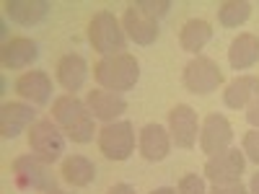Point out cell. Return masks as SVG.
Returning a JSON list of instances; mask_svg holds the SVG:
<instances>
[{"label": "cell", "mask_w": 259, "mask_h": 194, "mask_svg": "<svg viewBox=\"0 0 259 194\" xmlns=\"http://www.w3.org/2000/svg\"><path fill=\"white\" fill-rule=\"evenodd\" d=\"M52 119L62 127V132L68 135L73 142H91L94 140V114L89 112L80 99H75L73 93H65L60 99H55L52 104Z\"/></svg>", "instance_id": "6da1fadb"}, {"label": "cell", "mask_w": 259, "mask_h": 194, "mask_svg": "<svg viewBox=\"0 0 259 194\" xmlns=\"http://www.w3.org/2000/svg\"><path fill=\"white\" fill-rule=\"evenodd\" d=\"M94 75L99 80V85L104 91H112V93H124L130 88H135V83L140 78V65L133 55H109L96 62Z\"/></svg>", "instance_id": "7a4b0ae2"}, {"label": "cell", "mask_w": 259, "mask_h": 194, "mask_svg": "<svg viewBox=\"0 0 259 194\" xmlns=\"http://www.w3.org/2000/svg\"><path fill=\"white\" fill-rule=\"evenodd\" d=\"M89 41L96 52H101L104 57L109 55H122L124 50V31L119 29V21L114 18V13L109 11H99L91 24H89Z\"/></svg>", "instance_id": "3957f363"}, {"label": "cell", "mask_w": 259, "mask_h": 194, "mask_svg": "<svg viewBox=\"0 0 259 194\" xmlns=\"http://www.w3.org/2000/svg\"><path fill=\"white\" fill-rule=\"evenodd\" d=\"M29 148L41 163H55L65 153V135L57 124H52V119H39L29 129Z\"/></svg>", "instance_id": "277c9868"}, {"label": "cell", "mask_w": 259, "mask_h": 194, "mask_svg": "<svg viewBox=\"0 0 259 194\" xmlns=\"http://www.w3.org/2000/svg\"><path fill=\"white\" fill-rule=\"evenodd\" d=\"M99 150L109 161H127L135 150V129L130 122H109L99 129Z\"/></svg>", "instance_id": "5b68a950"}, {"label": "cell", "mask_w": 259, "mask_h": 194, "mask_svg": "<svg viewBox=\"0 0 259 194\" xmlns=\"http://www.w3.org/2000/svg\"><path fill=\"white\" fill-rule=\"evenodd\" d=\"M182 80H184L187 91L205 96V93H212L223 83V73H221V68H218V62H215V60H210L205 55H197L194 60H189L184 65Z\"/></svg>", "instance_id": "8992f818"}, {"label": "cell", "mask_w": 259, "mask_h": 194, "mask_svg": "<svg viewBox=\"0 0 259 194\" xmlns=\"http://www.w3.org/2000/svg\"><path fill=\"white\" fill-rule=\"evenodd\" d=\"M244 166H246V156L244 150L239 148H228L218 156H210L205 163V176L212 184H236L244 174Z\"/></svg>", "instance_id": "52a82bcc"}, {"label": "cell", "mask_w": 259, "mask_h": 194, "mask_svg": "<svg viewBox=\"0 0 259 194\" xmlns=\"http://www.w3.org/2000/svg\"><path fill=\"white\" fill-rule=\"evenodd\" d=\"M13 176L21 189H36V191L55 189V179H50L47 174V163H41L36 156H18L13 161Z\"/></svg>", "instance_id": "ba28073f"}, {"label": "cell", "mask_w": 259, "mask_h": 194, "mask_svg": "<svg viewBox=\"0 0 259 194\" xmlns=\"http://www.w3.org/2000/svg\"><path fill=\"white\" fill-rule=\"evenodd\" d=\"M168 132L177 148H194V142H197V112L189 104H177L168 112Z\"/></svg>", "instance_id": "9c48e42d"}, {"label": "cell", "mask_w": 259, "mask_h": 194, "mask_svg": "<svg viewBox=\"0 0 259 194\" xmlns=\"http://www.w3.org/2000/svg\"><path fill=\"white\" fill-rule=\"evenodd\" d=\"M233 140V127L223 114H210L202 124V132H200V145L207 156H218L223 150L231 148Z\"/></svg>", "instance_id": "30bf717a"}, {"label": "cell", "mask_w": 259, "mask_h": 194, "mask_svg": "<svg viewBox=\"0 0 259 194\" xmlns=\"http://www.w3.org/2000/svg\"><path fill=\"white\" fill-rule=\"evenodd\" d=\"M36 119V112L31 104H21V101H8L0 106V135L6 140H13L24 132L26 127H31Z\"/></svg>", "instance_id": "8fae6325"}, {"label": "cell", "mask_w": 259, "mask_h": 194, "mask_svg": "<svg viewBox=\"0 0 259 194\" xmlns=\"http://www.w3.org/2000/svg\"><path fill=\"white\" fill-rule=\"evenodd\" d=\"M122 26L127 31V36L135 41V44H153V41L158 39V21H153L150 16H145L135 3H130L124 16H122Z\"/></svg>", "instance_id": "7c38bea8"}, {"label": "cell", "mask_w": 259, "mask_h": 194, "mask_svg": "<svg viewBox=\"0 0 259 194\" xmlns=\"http://www.w3.org/2000/svg\"><path fill=\"white\" fill-rule=\"evenodd\" d=\"M16 93L26 99L31 106H45L52 96V80L41 70H29L16 80Z\"/></svg>", "instance_id": "4fadbf2b"}, {"label": "cell", "mask_w": 259, "mask_h": 194, "mask_svg": "<svg viewBox=\"0 0 259 194\" xmlns=\"http://www.w3.org/2000/svg\"><path fill=\"white\" fill-rule=\"evenodd\" d=\"M85 106H89V112H91L96 119H101V122L109 124V122H114L117 117L124 114L127 101H124L119 93H112V91L99 88V91H89V96H85Z\"/></svg>", "instance_id": "5bb4252c"}, {"label": "cell", "mask_w": 259, "mask_h": 194, "mask_svg": "<svg viewBox=\"0 0 259 194\" xmlns=\"http://www.w3.org/2000/svg\"><path fill=\"white\" fill-rule=\"evenodd\" d=\"M171 137L161 124H145L140 129V156L150 163H158L168 156Z\"/></svg>", "instance_id": "9a60e30c"}, {"label": "cell", "mask_w": 259, "mask_h": 194, "mask_svg": "<svg viewBox=\"0 0 259 194\" xmlns=\"http://www.w3.org/2000/svg\"><path fill=\"white\" fill-rule=\"evenodd\" d=\"M85 78H89V62H85L80 55H65L57 62V80L65 91H70L75 96V91L83 88Z\"/></svg>", "instance_id": "2e32d148"}, {"label": "cell", "mask_w": 259, "mask_h": 194, "mask_svg": "<svg viewBox=\"0 0 259 194\" xmlns=\"http://www.w3.org/2000/svg\"><path fill=\"white\" fill-rule=\"evenodd\" d=\"M47 13H50L47 0H8L6 3V16L21 26H34L39 21H45Z\"/></svg>", "instance_id": "e0dca14e"}, {"label": "cell", "mask_w": 259, "mask_h": 194, "mask_svg": "<svg viewBox=\"0 0 259 194\" xmlns=\"http://www.w3.org/2000/svg\"><path fill=\"white\" fill-rule=\"evenodd\" d=\"M39 57V47L36 41L26 39V36H16L11 39L8 44L3 47V68H11V70H21V68H29V65Z\"/></svg>", "instance_id": "ac0fdd59"}, {"label": "cell", "mask_w": 259, "mask_h": 194, "mask_svg": "<svg viewBox=\"0 0 259 194\" xmlns=\"http://www.w3.org/2000/svg\"><path fill=\"white\" fill-rule=\"evenodd\" d=\"M254 99H259V78L256 75H239L228 83L223 91V101L228 109H244Z\"/></svg>", "instance_id": "d6986e66"}, {"label": "cell", "mask_w": 259, "mask_h": 194, "mask_svg": "<svg viewBox=\"0 0 259 194\" xmlns=\"http://www.w3.org/2000/svg\"><path fill=\"white\" fill-rule=\"evenodd\" d=\"M259 60V36L256 34H239L231 41L228 62L233 70H246Z\"/></svg>", "instance_id": "ffe728a7"}, {"label": "cell", "mask_w": 259, "mask_h": 194, "mask_svg": "<svg viewBox=\"0 0 259 194\" xmlns=\"http://www.w3.org/2000/svg\"><path fill=\"white\" fill-rule=\"evenodd\" d=\"M212 39V29L207 21L202 18H189L187 24L182 26V34H179V44L184 52L189 55H200V50L207 44V41Z\"/></svg>", "instance_id": "44dd1931"}, {"label": "cell", "mask_w": 259, "mask_h": 194, "mask_svg": "<svg viewBox=\"0 0 259 194\" xmlns=\"http://www.w3.org/2000/svg\"><path fill=\"white\" fill-rule=\"evenodd\" d=\"M62 179L70 186H89L96 179V166L85 156H70L62 161Z\"/></svg>", "instance_id": "7402d4cb"}, {"label": "cell", "mask_w": 259, "mask_h": 194, "mask_svg": "<svg viewBox=\"0 0 259 194\" xmlns=\"http://www.w3.org/2000/svg\"><path fill=\"white\" fill-rule=\"evenodd\" d=\"M249 16H251V3H246V0H228V3L218 8V21L226 29H236L246 24Z\"/></svg>", "instance_id": "603a6c76"}, {"label": "cell", "mask_w": 259, "mask_h": 194, "mask_svg": "<svg viewBox=\"0 0 259 194\" xmlns=\"http://www.w3.org/2000/svg\"><path fill=\"white\" fill-rule=\"evenodd\" d=\"M145 16H150L153 21H158L161 16H166L168 13V8H171V0H138L135 3Z\"/></svg>", "instance_id": "cb8c5ba5"}, {"label": "cell", "mask_w": 259, "mask_h": 194, "mask_svg": "<svg viewBox=\"0 0 259 194\" xmlns=\"http://www.w3.org/2000/svg\"><path fill=\"white\" fill-rule=\"evenodd\" d=\"M177 194H207V191H205V179L197 176V174H187V176H182Z\"/></svg>", "instance_id": "d4e9b609"}, {"label": "cell", "mask_w": 259, "mask_h": 194, "mask_svg": "<svg viewBox=\"0 0 259 194\" xmlns=\"http://www.w3.org/2000/svg\"><path fill=\"white\" fill-rule=\"evenodd\" d=\"M244 156L259 166V129H251L244 135Z\"/></svg>", "instance_id": "484cf974"}, {"label": "cell", "mask_w": 259, "mask_h": 194, "mask_svg": "<svg viewBox=\"0 0 259 194\" xmlns=\"http://www.w3.org/2000/svg\"><path fill=\"white\" fill-rule=\"evenodd\" d=\"M210 194H249L241 181H236V184H212V191Z\"/></svg>", "instance_id": "4316f807"}, {"label": "cell", "mask_w": 259, "mask_h": 194, "mask_svg": "<svg viewBox=\"0 0 259 194\" xmlns=\"http://www.w3.org/2000/svg\"><path fill=\"white\" fill-rule=\"evenodd\" d=\"M246 122H249L254 129H259V99H254V101L249 104V109H246Z\"/></svg>", "instance_id": "83f0119b"}, {"label": "cell", "mask_w": 259, "mask_h": 194, "mask_svg": "<svg viewBox=\"0 0 259 194\" xmlns=\"http://www.w3.org/2000/svg\"><path fill=\"white\" fill-rule=\"evenodd\" d=\"M106 194H135V189L133 186H130V184H114L109 191H106Z\"/></svg>", "instance_id": "f1b7e54d"}, {"label": "cell", "mask_w": 259, "mask_h": 194, "mask_svg": "<svg viewBox=\"0 0 259 194\" xmlns=\"http://www.w3.org/2000/svg\"><path fill=\"white\" fill-rule=\"evenodd\" d=\"M249 194H259V171L251 176V184H249Z\"/></svg>", "instance_id": "f546056e"}, {"label": "cell", "mask_w": 259, "mask_h": 194, "mask_svg": "<svg viewBox=\"0 0 259 194\" xmlns=\"http://www.w3.org/2000/svg\"><path fill=\"white\" fill-rule=\"evenodd\" d=\"M150 194H177V189H171V186H158V189H153Z\"/></svg>", "instance_id": "4dcf8cb0"}, {"label": "cell", "mask_w": 259, "mask_h": 194, "mask_svg": "<svg viewBox=\"0 0 259 194\" xmlns=\"http://www.w3.org/2000/svg\"><path fill=\"white\" fill-rule=\"evenodd\" d=\"M47 194H65V191H60V189H57V186H55V189H50V191H47Z\"/></svg>", "instance_id": "1f68e13d"}]
</instances>
